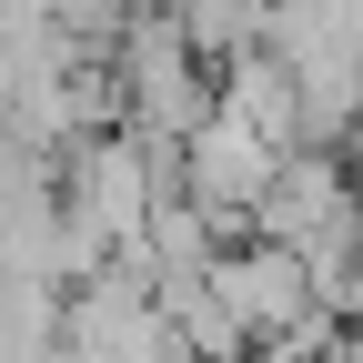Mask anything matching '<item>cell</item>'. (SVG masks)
<instances>
[{"instance_id":"obj_1","label":"cell","mask_w":363,"mask_h":363,"mask_svg":"<svg viewBox=\"0 0 363 363\" xmlns=\"http://www.w3.org/2000/svg\"><path fill=\"white\" fill-rule=\"evenodd\" d=\"M61 363H182L142 272L111 262V272H91V283L61 293Z\"/></svg>"},{"instance_id":"obj_6","label":"cell","mask_w":363,"mask_h":363,"mask_svg":"<svg viewBox=\"0 0 363 363\" xmlns=\"http://www.w3.org/2000/svg\"><path fill=\"white\" fill-rule=\"evenodd\" d=\"M162 11H172V30L222 71L233 51H262V11H272V0H162Z\"/></svg>"},{"instance_id":"obj_5","label":"cell","mask_w":363,"mask_h":363,"mask_svg":"<svg viewBox=\"0 0 363 363\" xmlns=\"http://www.w3.org/2000/svg\"><path fill=\"white\" fill-rule=\"evenodd\" d=\"M212 111L242 121L252 142H272V152H303V91H293V71L272 51H233V61H222L212 71Z\"/></svg>"},{"instance_id":"obj_7","label":"cell","mask_w":363,"mask_h":363,"mask_svg":"<svg viewBox=\"0 0 363 363\" xmlns=\"http://www.w3.org/2000/svg\"><path fill=\"white\" fill-rule=\"evenodd\" d=\"M333 162H343V172H353V182H363V111H353V121H343V142H333Z\"/></svg>"},{"instance_id":"obj_4","label":"cell","mask_w":363,"mask_h":363,"mask_svg":"<svg viewBox=\"0 0 363 363\" xmlns=\"http://www.w3.org/2000/svg\"><path fill=\"white\" fill-rule=\"evenodd\" d=\"M202 293H212V313H222L242 343H272V333H293L303 313H313L303 262H293L283 242H222L212 272H202Z\"/></svg>"},{"instance_id":"obj_2","label":"cell","mask_w":363,"mask_h":363,"mask_svg":"<svg viewBox=\"0 0 363 363\" xmlns=\"http://www.w3.org/2000/svg\"><path fill=\"white\" fill-rule=\"evenodd\" d=\"M353 192L363 182L333 162V152H283L262 182V202H252V242H283V252H343L353 242Z\"/></svg>"},{"instance_id":"obj_3","label":"cell","mask_w":363,"mask_h":363,"mask_svg":"<svg viewBox=\"0 0 363 363\" xmlns=\"http://www.w3.org/2000/svg\"><path fill=\"white\" fill-rule=\"evenodd\" d=\"M272 162H283L272 142H252L242 121H222V111H212V121L192 131V142H182V172H172V192H182V202H202L222 242H252V202H262Z\"/></svg>"},{"instance_id":"obj_8","label":"cell","mask_w":363,"mask_h":363,"mask_svg":"<svg viewBox=\"0 0 363 363\" xmlns=\"http://www.w3.org/2000/svg\"><path fill=\"white\" fill-rule=\"evenodd\" d=\"M353 283H363V192H353Z\"/></svg>"}]
</instances>
